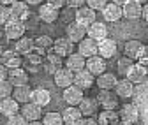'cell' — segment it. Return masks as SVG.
<instances>
[{
    "mask_svg": "<svg viewBox=\"0 0 148 125\" xmlns=\"http://www.w3.org/2000/svg\"><path fill=\"white\" fill-rule=\"evenodd\" d=\"M46 60H48V62H51L53 65H57V67H60V65H62V57L58 55V53H55V51H53V48H51V49H48V53H46Z\"/></svg>",
    "mask_w": 148,
    "mask_h": 125,
    "instance_id": "obj_39",
    "label": "cell"
},
{
    "mask_svg": "<svg viewBox=\"0 0 148 125\" xmlns=\"http://www.w3.org/2000/svg\"><path fill=\"white\" fill-rule=\"evenodd\" d=\"M12 97L20 102V104H27L32 100V88L28 85H21V86H14L12 90Z\"/></svg>",
    "mask_w": 148,
    "mask_h": 125,
    "instance_id": "obj_26",
    "label": "cell"
},
{
    "mask_svg": "<svg viewBox=\"0 0 148 125\" xmlns=\"http://www.w3.org/2000/svg\"><path fill=\"white\" fill-rule=\"evenodd\" d=\"M53 78H55V85L58 88H67L74 83V72L67 67H58L57 72L53 74Z\"/></svg>",
    "mask_w": 148,
    "mask_h": 125,
    "instance_id": "obj_2",
    "label": "cell"
},
{
    "mask_svg": "<svg viewBox=\"0 0 148 125\" xmlns=\"http://www.w3.org/2000/svg\"><path fill=\"white\" fill-rule=\"evenodd\" d=\"M78 53L83 55L85 58L95 57L97 55V41H94L92 37H85L83 41L78 42Z\"/></svg>",
    "mask_w": 148,
    "mask_h": 125,
    "instance_id": "obj_12",
    "label": "cell"
},
{
    "mask_svg": "<svg viewBox=\"0 0 148 125\" xmlns=\"http://www.w3.org/2000/svg\"><path fill=\"white\" fill-rule=\"evenodd\" d=\"M27 60H28V64L42 65V62H44V57H42V55H39V53H35V51L32 49V53H28V55H27Z\"/></svg>",
    "mask_w": 148,
    "mask_h": 125,
    "instance_id": "obj_40",
    "label": "cell"
},
{
    "mask_svg": "<svg viewBox=\"0 0 148 125\" xmlns=\"http://www.w3.org/2000/svg\"><path fill=\"white\" fill-rule=\"evenodd\" d=\"M2 53H4V49H2V46H0V58H2Z\"/></svg>",
    "mask_w": 148,
    "mask_h": 125,
    "instance_id": "obj_57",
    "label": "cell"
},
{
    "mask_svg": "<svg viewBox=\"0 0 148 125\" xmlns=\"http://www.w3.org/2000/svg\"><path fill=\"white\" fill-rule=\"evenodd\" d=\"M62 118H64V123L65 125H78V122L83 118L79 108H76V106H71V108H67L64 113H62Z\"/></svg>",
    "mask_w": 148,
    "mask_h": 125,
    "instance_id": "obj_27",
    "label": "cell"
},
{
    "mask_svg": "<svg viewBox=\"0 0 148 125\" xmlns=\"http://www.w3.org/2000/svg\"><path fill=\"white\" fill-rule=\"evenodd\" d=\"M11 7V12H12V18H18V20H23V18L27 16V12H28V4L27 2H16L12 4V5H9Z\"/></svg>",
    "mask_w": 148,
    "mask_h": 125,
    "instance_id": "obj_32",
    "label": "cell"
},
{
    "mask_svg": "<svg viewBox=\"0 0 148 125\" xmlns=\"http://www.w3.org/2000/svg\"><path fill=\"white\" fill-rule=\"evenodd\" d=\"M131 65H132V58H129V57H122V58L118 60V74L125 76V74H127V70L131 69Z\"/></svg>",
    "mask_w": 148,
    "mask_h": 125,
    "instance_id": "obj_36",
    "label": "cell"
},
{
    "mask_svg": "<svg viewBox=\"0 0 148 125\" xmlns=\"http://www.w3.org/2000/svg\"><path fill=\"white\" fill-rule=\"evenodd\" d=\"M85 2H86V0H65V4H67L69 7H74V9L85 5Z\"/></svg>",
    "mask_w": 148,
    "mask_h": 125,
    "instance_id": "obj_43",
    "label": "cell"
},
{
    "mask_svg": "<svg viewBox=\"0 0 148 125\" xmlns=\"http://www.w3.org/2000/svg\"><path fill=\"white\" fill-rule=\"evenodd\" d=\"M48 4L53 5L55 9H62L65 5V0H48Z\"/></svg>",
    "mask_w": 148,
    "mask_h": 125,
    "instance_id": "obj_47",
    "label": "cell"
},
{
    "mask_svg": "<svg viewBox=\"0 0 148 125\" xmlns=\"http://www.w3.org/2000/svg\"><path fill=\"white\" fill-rule=\"evenodd\" d=\"M28 125H44L42 122H37V120H34V122H28Z\"/></svg>",
    "mask_w": 148,
    "mask_h": 125,
    "instance_id": "obj_55",
    "label": "cell"
},
{
    "mask_svg": "<svg viewBox=\"0 0 148 125\" xmlns=\"http://www.w3.org/2000/svg\"><path fill=\"white\" fill-rule=\"evenodd\" d=\"M7 76H9V69H7L4 64H0V81L7 79Z\"/></svg>",
    "mask_w": 148,
    "mask_h": 125,
    "instance_id": "obj_48",
    "label": "cell"
},
{
    "mask_svg": "<svg viewBox=\"0 0 148 125\" xmlns=\"http://www.w3.org/2000/svg\"><path fill=\"white\" fill-rule=\"evenodd\" d=\"M12 90H14V86L9 83V79L0 81V100L5 99V97H11L12 95Z\"/></svg>",
    "mask_w": 148,
    "mask_h": 125,
    "instance_id": "obj_35",
    "label": "cell"
},
{
    "mask_svg": "<svg viewBox=\"0 0 148 125\" xmlns=\"http://www.w3.org/2000/svg\"><path fill=\"white\" fill-rule=\"evenodd\" d=\"M136 2H139V4H145V2H146V0H136Z\"/></svg>",
    "mask_w": 148,
    "mask_h": 125,
    "instance_id": "obj_58",
    "label": "cell"
},
{
    "mask_svg": "<svg viewBox=\"0 0 148 125\" xmlns=\"http://www.w3.org/2000/svg\"><path fill=\"white\" fill-rule=\"evenodd\" d=\"M20 109H21L20 108V102H18L14 97H5V99L0 100V113L5 115V116H12Z\"/></svg>",
    "mask_w": 148,
    "mask_h": 125,
    "instance_id": "obj_20",
    "label": "cell"
},
{
    "mask_svg": "<svg viewBox=\"0 0 148 125\" xmlns=\"http://www.w3.org/2000/svg\"><path fill=\"white\" fill-rule=\"evenodd\" d=\"M28 70H30V72H39V70H41V65H35V64H30V65H28Z\"/></svg>",
    "mask_w": 148,
    "mask_h": 125,
    "instance_id": "obj_50",
    "label": "cell"
},
{
    "mask_svg": "<svg viewBox=\"0 0 148 125\" xmlns=\"http://www.w3.org/2000/svg\"><path fill=\"white\" fill-rule=\"evenodd\" d=\"M74 20H76L79 25H83V27L88 28L92 23L95 21V11L92 9V7H88V5H81V7L76 9V16H74Z\"/></svg>",
    "mask_w": 148,
    "mask_h": 125,
    "instance_id": "obj_5",
    "label": "cell"
},
{
    "mask_svg": "<svg viewBox=\"0 0 148 125\" xmlns=\"http://www.w3.org/2000/svg\"><path fill=\"white\" fill-rule=\"evenodd\" d=\"M118 120H120V116H118V113H116L115 109H104V111L99 115L97 123H99V125H116Z\"/></svg>",
    "mask_w": 148,
    "mask_h": 125,
    "instance_id": "obj_30",
    "label": "cell"
},
{
    "mask_svg": "<svg viewBox=\"0 0 148 125\" xmlns=\"http://www.w3.org/2000/svg\"><path fill=\"white\" fill-rule=\"evenodd\" d=\"M42 123L44 125H64V118L57 111H49L42 116Z\"/></svg>",
    "mask_w": 148,
    "mask_h": 125,
    "instance_id": "obj_33",
    "label": "cell"
},
{
    "mask_svg": "<svg viewBox=\"0 0 148 125\" xmlns=\"http://www.w3.org/2000/svg\"><path fill=\"white\" fill-rule=\"evenodd\" d=\"M115 92H116V95L122 97V99L132 97V94H134V83H131L129 79H120V81H116Z\"/></svg>",
    "mask_w": 148,
    "mask_h": 125,
    "instance_id": "obj_25",
    "label": "cell"
},
{
    "mask_svg": "<svg viewBox=\"0 0 148 125\" xmlns=\"http://www.w3.org/2000/svg\"><path fill=\"white\" fill-rule=\"evenodd\" d=\"M11 18H12L11 7L9 5H0V25H5Z\"/></svg>",
    "mask_w": 148,
    "mask_h": 125,
    "instance_id": "obj_38",
    "label": "cell"
},
{
    "mask_svg": "<svg viewBox=\"0 0 148 125\" xmlns=\"http://www.w3.org/2000/svg\"><path fill=\"white\" fill-rule=\"evenodd\" d=\"M95 83L99 85L101 90H113L116 86V76L111 74V72H102L101 76H97Z\"/></svg>",
    "mask_w": 148,
    "mask_h": 125,
    "instance_id": "obj_28",
    "label": "cell"
},
{
    "mask_svg": "<svg viewBox=\"0 0 148 125\" xmlns=\"http://www.w3.org/2000/svg\"><path fill=\"white\" fill-rule=\"evenodd\" d=\"M129 2V0H113V4H116V5H125Z\"/></svg>",
    "mask_w": 148,
    "mask_h": 125,
    "instance_id": "obj_54",
    "label": "cell"
},
{
    "mask_svg": "<svg viewBox=\"0 0 148 125\" xmlns=\"http://www.w3.org/2000/svg\"><path fill=\"white\" fill-rule=\"evenodd\" d=\"M78 108H79V111H81L83 116H92V115H95V111L99 108V102H97V99L83 97V100L78 104Z\"/></svg>",
    "mask_w": 148,
    "mask_h": 125,
    "instance_id": "obj_24",
    "label": "cell"
},
{
    "mask_svg": "<svg viewBox=\"0 0 148 125\" xmlns=\"http://www.w3.org/2000/svg\"><path fill=\"white\" fill-rule=\"evenodd\" d=\"M27 27L21 20H18V18H11V20L4 25V32H5V37L11 39V41H18L20 37H23Z\"/></svg>",
    "mask_w": 148,
    "mask_h": 125,
    "instance_id": "obj_1",
    "label": "cell"
},
{
    "mask_svg": "<svg viewBox=\"0 0 148 125\" xmlns=\"http://www.w3.org/2000/svg\"><path fill=\"white\" fill-rule=\"evenodd\" d=\"M14 49L20 53L21 57H27L28 53H32V49H34V41L30 37H20L16 41V48Z\"/></svg>",
    "mask_w": 148,
    "mask_h": 125,
    "instance_id": "obj_31",
    "label": "cell"
},
{
    "mask_svg": "<svg viewBox=\"0 0 148 125\" xmlns=\"http://www.w3.org/2000/svg\"><path fill=\"white\" fill-rule=\"evenodd\" d=\"M86 69L94 76H101L102 72H106V60L99 55L90 57V58H86Z\"/></svg>",
    "mask_w": 148,
    "mask_h": 125,
    "instance_id": "obj_18",
    "label": "cell"
},
{
    "mask_svg": "<svg viewBox=\"0 0 148 125\" xmlns=\"http://www.w3.org/2000/svg\"><path fill=\"white\" fill-rule=\"evenodd\" d=\"M141 18L145 21H148V4H145V7H143V12H141Z\"/></svg>",
    "mask_w": 148,
    "mask_h": 125,
    "instance_id": "obj_51",
    "label": "cell"
},
{
    "mask_svg": "<svg viewBox=\"0 0 148 125\" xmlns=\"http://www.w3.org/2000/svg\"><path fill=\"white\" fill-rule=\"evenodd\" d=\"M0 39H2V30H0Z\"/></svg>",
    "mask_w": 148,
    "mask_h": 125,
    "instance_id": "obj_59",
    "label": "cell"
},
{
    "mask_svg": "<svg viewBox=\"0 0 148 125\" xmlns=\"http://www.w3.org/2000/svg\"><path fill=\"white\" fill-rule=\"evenodd\" d=\"M65 33H67V37H69L72 42H79V41H83V39H85V35H86V27L79 25L76 20H74L72 23H69V25H67Z\"/></svg>",
    "mask_w": 148,
    "mask_h": 125,
    "instance_id": "obj_10",
    "label": "cell"
},
{
    "mask_svg": "<svg viewBox=\"0 0 148 125\" xmlns=\"http://www.w3.org/2000/svg\"><path fill=\"white\" fill-rule=\"evenodd\" d=\"M94 83H95V78L86 67L78 70V72H74V85H78L79 88H83V90H88Z\"/></svg>",
    "mask_w": 148,
    "mask_h": 125,
    "instance_id": "obj_8",
    "label": "cell"
},
{
    "mask_svg": "<svg viewBox=\"0 0 148 125\" xmlns=\"http://www.w3.org/2000/svg\"><path fill=\"white\" fill-rule=\"evenodd\" d=\"M53 51L58 53L62 58H67L74 51V42L69 37H58V39L53 41Z\"/></svg>",
    "mask_w": 148,
    "mask_h": 125,
    "instance_id": "obj_7",
    "label": "cell"
},
{
    "mask_svg": "<svg viewBox=\"0 0 148 125\" xmlns=\"http://www.w3.org/2000/svg\"><path fill=\"white\" fill-rule=\"evenodd\" d=\"M118 116H120L122 122H127V123H134V122H138V118H139L138 106H136V104H123L122 108H120Z\"/></svg>",
    "mask_w": 148,
    "mask_h": 125,
    "instance_id": "obj_13",
    "label": "cell"
},
{
    "mask_svg": "<svg viewBox=\"0 0 148 125\" xmlns=\"http://www.w3.org/2000/svg\"><path fill=\"white\" fill-rule=\"evenodd\" d=\"M65 67L71 69L72 72H78V70L86 67V58L79 53H71V55L65 58Z\"/></svg>",
    "mask_w": 148,
    "mask_h": 125,
    "instance_id": "obj_19",
    "label": "cell"
},
{
    "mask_svg": "<svg viewBox=\"0 0 148 125\" xmlns=\"http://www.w3.org/2000/svg\"><path fill=\"white\" fill-rule=\"evenodd\" d=\"M25 2H27L28 5H41L42 0H25Z\"/></svg>",
    "mask_w": 148,
    "mask_h": 125,
    "instance_id": "obj_52",
    "label": "cell"
},
{
    "mask_svg": "<svg viewBox=\"0 0 148 125\" xmlns=\"http://www.w3.org/2000/svg\"><path fill=\"white\" fill-rule=\"evenodd\" d=\"M122 11L127 20H138V18H141V12H143V4L136 2V0H129L125 5H122Z\"/></svg>",
    "mask_w": 148,
    "mask_h": 125,
    "instance_id": "obj_15",
    "label": "cell"
},
{
    "mask_svg": "<svg viewBox=\"0 0 148 125\" xmlns=\"http://www.w3.org/2000/svg\"><path fill=\"white\" fill-rule=\"evenodd\" d=\"M127 79L129 81H131V83H134V85H138V83H143L145 79H146V72H145V70H143V67L139 65V64H132L131 65V69H129L127 70Z\"/></svg>",
    "mask_w": 148,
    "mask_h": 125,
    "instance_id": "obj_23",
    "label": "cell"
},
{
    "mask_svg": "<svg viewBox=\"0 0 148 125\" xmlns=\"http://www.w3.org/2000/svg\"><path fill=\"white\" fill-rule=\"evenodd\" d=\"M97 55L102 57L104 60L113 58L116 55V42L113 39H108V37L102 39V41H99L97 42Z\"/></svg>",
    "mask_w": 148,
    "mask_h": 125,
    "instance_id": "obj_6",
    "label": "cell"
},
{
    "mask_svg": "<svg viewBox=\"0 0 148 125\" xmlns=\"http://www.w3.org/2000/svg\"><path fill=\"white\" fill-rule=\"evenodd\" d=\"M108 4V0H86V5L92 7L94 11H102Z\"/></svg>",
    "mask_w": 148,
    "mask_h": 125,
    "instance_id": "obj_41",
    "label": "cell"
},
{
    "mask_svg": "<svg viewBox=\"0 0 148 125\" xmlns=\"http://www.w3.org/2000/svg\"><path fill=\"white\" fill-rule=\"evenodd\" d=\"M37 16H39V20L44 21V23H55L58 20V9H55L53 5L49 4H42L39 5V11H37Z\"/></svg>",
    "mask_w": 148,
    "mask_h": 125,
    "instance_id": "obj_11",
    "label": "cell"
},
{
    "mask_svg": "<svg viewBox=\"0 0 148 125\" xmlns=\"http://www.w3.org/2000/svg\"><path fill=\"white\" fill-rule=\"evenodd\" d=\"M21 115L28 122H34V120H39L42 116V109H41V106H37L35 102H27L21 108Z\"/></svg>",
    "mask_w": 148,
    "mask_h": 125,
    "instance_id": "obj_22",
    "label": "cell"
},
{
    "mask_svg": "<svg viewBox=\"0 0 148 125\" xmlns=\"http://www.w3.org/2000/svg\"><path fill=\"white\" fill-rule=\"evenodd\" d=\"M57 69H58V67H57V65H53L51 62H48V64H44V70H46V72H48V74H51V76H53L55 72H57Z\"/></svg>",
    "mask_w": 148,
    "mask_h": 125,
    "instance_id": "obj_46",
    "label": "cell"
},
{
    "mask_svg": "<svg viewBox=\"0 0 148 125\" xmlns=\"http://www.w3.org/2000/svg\"><path fill=\"white\" fill-rule=\"evenodd\" d=\"M83 88H79L78 85H71L67 88H64V100L69 104V106H78L81 100H83Z\"/></svg>",
    "mask_w": 148,
    "mask_h": 125,
    "instance_id": "obj_4",
    "label": "cell"
},
{
    "mask_svg": "<svg viewBox=\"0 0 148 125\" xmlns=\"http://www.w3.org/2000/svg\"><path fill=\"white\" fill-rule=\"evenodd\" d=\"M51 100V95L49 92L46 90V88H35V90H32V102H35L37 106H48Z\"/></svg>",
    "mask_w": 148,
    "mask_h": 125,
    "instance_id": "obj_29",
    "label": "cell"
},
{
    "mask_svg": "<svg viewBox=\"0 0 148 125\" xmlns=\"http://www.w3.org/2000/svg\"><path fill=\"white\" fill-rule=\"evenodd\" d=\"M9 83L12 86H21V85H28V74L27 70L18 67V69H9V76H7Z\"/></svg>",
    "mask_w": 148,
    "mask_h": 125,
    "instance_id": "obj_16",
    "label": "cell"
},
{
    "mask_svg": "<svg viewBox=\"0 0 148 125\" xmlns=\"http://www.w3.org/2000/svg\"><path fill=\"white\" fill-rule=\"evenodd\" d=\"M97 102L104 109H116L118 108V95L111 90H101L97 94Z\"/></svg>",
    "mask_w": 148,
    "mask_h": 125,
    "instance_id": "obj_3",
    "label": "cell"
},
{
    "mask_svg": "<svg viewBox=\"0 0 148 125\" xmlns=\"http://www.w3.org/2000/svg\"><path fill=\"white\" fill-rule=\"evenodd\" d=\"M78 125H99V123H97V120H94L92 116H85V118H81L78 122Z\"/></svg>",
    "mask_w": 148,
    "mask_h": 125,
    "instance_id": "obj_44",
    "label": "cell"
},
{
    "mask_svg": "<svg viewBox=\"0 0 148 125\" xmlns=\"http://www.w3.org/2000/svg\"><path fill=\"white\" fill-rule=\"evenodd\" d=\"M116 125H134V123H127V122H118Z\"/></svg>",
    "mask_w": 148,
    "mask_h": 125,
    "instance_id": "obj_56",
    "label": "cell"
},
{
    "mask_svg": "<svg viewBox=\"0 0 148 125\" xmlns=\"http://www.w3.org/2000/svg\"><path fill=\"white\" fill-rule=\"evenodd\" d=\"M138 64L143 67V70L148 74V58H139V60H138Z\"/></svg>",
    "mask_w": 148,
    "mask_h": 125,
    "instance_id": "obj_49",
    "label": "cell"
},
{
    "mask_svg": "<svg viewBox=\"0 0 148 125\" xmlns=\"http://www.w3.org/2000/svg\"><path fill=\"white\" fill-rule=\"evenodd\" d=\"M86 33H88V37H92L94 41H102V39H106L108 37V27L101 21H94L88 28H86Z\"/></svg>",
    "mask_w": 148,
    "mask_h": 125,
    "instance_id": "obj_17",
    "label": "cell"
},
{
    "mask_svg": "<svg viewBox=\"0 0 148 125\" xmlns=\"http://www.w3.org/2000/svg\"><path fill=\"white\" fill-rule=\"evenodd\" d=\"M51 48H53V39L49 35H39V37L34 41V51L42 55V57H46L48 49H51Z\"/></svg>",
    "mask_w": 148,
    "mask_h": 125,
    "instance_id": "obj_21",
    "label": "cell"
},
{
    "mask_svg": "<svg viewBox=\"0 0 148 125\" xmlns=\"http://www.w3.org/2000/svg\"><path fill=\"white\" fill-rule=\"evenodd\" d=\"M139 58H148V44H146V46H141V49L138 51L136 60H139Z\"/></svg>",
    "mask_w": 148,
    "mask_h": 125,
    "instance_id": "obj_45",
    "label": "cell"
},
{
    "mask_svg": "<svg viewBox=\"0 0 148 125\" xmlns=\"http://www.w3.org/2000/svg\"><path fill=\"white\" fill-rule=\"evenodd\" d=\"M72 14L76 16V12H74V7H69V5H67V9H65V11H64V14H62V20H64L65 23H72V21H74Z\"/></svg>",
    "mask_w": 148,
    "mask_h": 125,
    "instance_id": "obj_42",
    "label": "cell"
},
{
    "mask_svg": "<svg viewBox=\"0 0 148 125\" xmlns=\"http://www.w3.org/2000/svg\"><path fill=\"white\" fill-rule=\"evenodd\" d=\"M7 125H28V120L23 115L16 113L12 116H7Z\"/></svg>",
    "mask_w": 148,
    "mask_h": 125,
    "instance_id": "obj_37",
    "label": "cell"
},
{
    "mask_svg": "<svg viewBox=\"0 0 148 125\" xmlns=\"http://www.w3.org/2000/svg\"><path fill=\"white\" fill-rule=\"evenodd\" d=\"M123 16V11H122V5H116V4H106V7L102 9V18L104 21H109V23H115L118 21L120 18Z\"/></svg>",
    "mask_w": 148,
    "mask_h": 125,
    "instance_id": "obj_14",
    "label": "cell"
},
{
    "mask_svg": "<svg viewBox=\"0 0 148 125\" xmlns=\"http://www.w3.org/2000/svg\"><path fill=\"white\" fill-rule=\"evenodd\" d=\"M2 64L7 69H18V67L23 65V58L16 49H5L2 53Z\"/></svg>",
    "mask_w": 148,
    "mask_h": 125,
    "instance_id": "obj_9",
    "label": "cell"
},
{
    "mask_svg": "<svg viewBox=\"0 0 148 125\" xmlns=\"http://www.w3.org/2000/svg\"><path fill=\"white\" fill-rule=\"evenodd\" d=\"M16 0H0V5H12Z\"/></svg>",
    "mask_w": 148,
    "mask_h": 125,
    "instance_id": "obj_53",
    "label": "cell"
},
{
    "mask_svg": "<svg viewBox=\"0 0 148 125\" xmlns=\"http://www.w3.org/2000/svg\"><path fill=\"white\" fill-rule=\"evenodd\" d=\"M141 42L139 41H129V42H125V57H129V58H136L138 57V51L141 49Z\"/></svg>",
    "mask_w": 148,
    "mask_h": 125,
    "instance_id": "obj_34",
    "label": "cell"
}]
</instances>
